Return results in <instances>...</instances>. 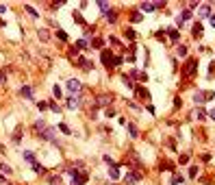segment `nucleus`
I'll return each mask as SVG.
<instances>
[{"label": "nucleus", "instance_id": "473e14b6", "mask_svg": "<svg viewBox=\"0 0 215 185\" xmlns=\"http://www.w3.org/2000/svg\"><path fill=\"white\" fill-rule=\"evenodd\" d=\"M178 54H180V57H185V54H187V48H185V46H178Z\"/></svg>", "mask_w": 215, "mask_h": 185}, {"label": "nucleus", "instance_id": "393cba45", "mask_svg": "<svg viewBox=\"0 0 215 185\" xmlns=\"http://www.w3.org/2000/svg\"><path fill=\"white\" fill-rule=\"evenodd\" d=\"M137 94H139L141 98H148V90H143V87H137Z\"/></svg>", "mask_w": 215, "mask_h": 185}, {"label": "nucleus", "instance_id": "58836bf2", "mask_svg": "<svg viewBox=\"0 0 215 185\" xmlns=\"http://www.w3.org/2000/svg\"><path fill=\"white\" fill-rule=\"evenodd\" d=\"M209 22H211V26L215 28V15H211V18H209Z\"/></svg>", "mask_w": 215, "mask_h": 185}, {"label": "nucleus", "instance_id": "aec40b11", "mask_svg": "<svg viewBox=\"0 0 215 185\" xmlns=\"http://www.w3.org/2000/svg\"><path fill=\"white\" fill-rule=\"evenodd\" d=\"M59 129H61V131H63L65 135H70V133H72V131H70V126H68L65 122H61V124H59Z\"/></svg>", "mask_w": 215, "mask_h": 185}, {"label": "nucleus", "instance_id": "c85d7f7f", "mask_svg": "<svg viewBox=\"0 0 215 185\" xmlns=\"http://www.w3.org/2000/svg\"><path fill=\"white\" fill-rule=\"evenodd\" d=\"M126 129H128V133H130V135H132V137H137V129H135V126H132V124H128V126H126Z\"/></svg>", "mask_w": 215, "mask_h": 185}, {"label": "nucleus", "instance_id": "423d86ee", "mask_svg": "<svg viewBox=\"0 0 215 185\" xmlns=\"http://www.w3.org/2000/svg\"><path fill=\"white\" fill-rule=\"evenodd\" d=\"M196 68H198V61H196V59H191V61H189V63L185 65V76H191Z\"/></svg>", "mask_w": 215, "mask_h": 185}, {"label": "nucleus", "instance_id": "9b49d317", "mask_svg": "<svg viewBox=\"0 0 215 185\" xmlns=\"http://www.w3.org/2000/svg\"><path fill=\"white\" fill-rule=\"evenodd\" d=\"M107 20H109V24H115V20H118V11H109V13H107Z\"/></svg>", "mask_w": 215, "mask_h": 185}, {"label": "nucleus", "instance_id": "f257e3e1", "mask_svg": "<svg viewBox=\"0 0 215 185\" xmlns=\"http://www.w3.org/2000/svg\"><path fill=\"white\" fill-rule=\"evenodd\" d=\"M39 135H42V139H48V141H52V144H57V137H54V126H43L42 131H39Z\"/></svg>", "mask_w": 215, "mask_h": 185}, {"label": "nucleus", "instance_id": "39448f33", "mask_svg": "<svg viewBox=\"0 0 215 185\" xmlns=\"http://www.w3.org/2000/svg\"><path fill=\"white\" fill-rule=\"evenodd\" d=\"M113 61H115V57H113L109 50H102V63H104L107 68H111V65H113Z\"/></svg>", "mask_w": 215, "mask_h": 185}, {"label": "nucleus", "instance_id": "20e7f679", "mask_svg": "<svg viewBox=\"0 0 215 185\" xmlns=\"http://www.w3.org/2000/svg\"><path fill=\"white\" fill-rule=\"evenodd\" d=\"M139 179H141V172H126V177H124V183L135 185Z\"/></svg>", "mask_w": 215, "mask_h": 185}, {"label": "nucleus", "instance_id": "bb28decb", "mask_svg": "<svg viewBox=\"0 0 215 185\" xmlns=\"http://www.w3.org/2000/svg\"><path fill=\"white\" fill-rule=\"evenodd\" d=\"M180 18H182V20H189V18H191V11H189V9H185V11L180 13Z\"/></svg>", "mask_w": 215, "mask_h": 185}, {"label": "nucleus", "instance_id": "cd10ccee", "mask_svg": "<svg viewBox=\"0 0 215 185\" xmlns=\"http://www.w3.org/2000/svg\"><path fill=\"white\" fill-rule=\"evenodd\" d=\"M98 102H100V105H107V102H111V98H109V96H100Z\"/></svg>", "mask_w": 215, "mask_h": 185}, {"label": "nucleus", "instance_id": "a211bd4d", "mask_svg": "<svg viewBox=\"0 0 215 185\" xmlns=\"http://www.w3.org/2000/svg\"><path fill=\"white\" fill-rule=\"evenodd\" d=\"M57 37H59L61 42H68V33H65V31H57Z\"/></svg>", "mask_w": 215, "mask_h": 185}, {"label": "nucleus", "instance_id": "72a5a7b5", "mask_svg": "<svg viewBox=\"0 0 215 185\" xmlns=\"http://www.w3.org/2000/svg\"><path fill=\"white\" fill-rule=\"evenodd\" d=\"M126 37H130V39H135V31H132V28H126Z\"/></svg>", "mask_w": 215, "mask_h": 185}, {"label": "nucleus", "instance_id": "b1692460", "mask_svg": "<svg viewBox=\"0 0 215 185\" xmlns=\"http://www.w3.org/2000/svg\"><path fill=\"white\" fill-rule=\"evenodd\" d=\"M193 35H196V37H200V35H202V26H200V24H196V26H193Z\"/></svg>", "mask_w": 215, "mask_h": 185}, {"label": "nucleus", "instance_id": "4be33fe9", "mask_svg": "<svg viewBox=\"0 0 215 185\" xmlns=\"http://www.w3.org/2000/svg\"><path fill=\"white\" fill-rule=\"evenodd\" d=\"M52 94H54L57 98H61V96H63V92H61V87H59V85H54V87H52Z\"/></svg>", "mask_w": 215, "mask_h": 185}, {"label": "nucleus", "instance_id": "1a4fd4ad", "mask_svg": "<svg viewBox=\"0 0 215 185\" xmlns=\"http://www.w3.org/2000/svg\"><path fill=\"white\" fill-rule=\"evenodd\" d=\"M20 94H22V96H24V98H33V90H31V87H28V85H24V87H22V90H20Z\"/></svg>", "mask_w": 215, "mask_h": 185}, {"label": "nucleus", "instance_id": "7c9ffc66", "mask_svg": "<svg viewBox=\"0 0 215 185\" xmlns=\"http://www.w3.org/2000/svg\"><path fill=\"white\" fill-rule=\"evenodd\" d=\"M20 135H22V129H18V131L13 133V141H20Z\"/></svg>", "mask_w": 215, "mask_h": 185}, {"label": "nucleus", "instance_id": "e433bc0d", "mask_svg": "<svg viewBox=\"0 0 215 185\" xmlns=\"http://www.w3.org/2000/svg\"><path fill=\"white\" fill-rule=\"evenodd\" d=\"M37 107H39V109H42V111H43V109L48 107V102H46V100H39V102H37Z\"/></svg>", "mask_w": 215, "mask_h": 185}, {"label": "nucleus", "instance_id": "2eb2a0df", "mask_svg": "<svg viewBox=\"0 0 215 185\" xmlns=\"http://www.w3.org/2000/svg\"><path fill=\"white\" fill-rule=\"evenodd\" d=\"M48 107H50V111H54V113H59L61 109H59V105L54 102V100H48Z\"/></svg>", "mask_w": 215, "mask_h": 185}, {"label": "nucleus", "instance_id": "0eeeda50", "mask_svg": "<svg viewBox=\"0 0 215 185\" xmlns=\"http://www.w3.org/2000/svg\"><path fill=\"white\" fill-rule=\"evenodd\" d=\"M68 107H70V109H78V107H81V98H78V96H70Z\"/></svg>", "mask_w": 215, "mask_h": 185}, {"label": "nucleus", "instance_id": "5701e85b", "mask_svg": "<svg viewBox=\"0 0 215 185\" xmlns=\"http://www.w3.org/2000/svg\"><path fill=\"white\" fill-rule=\"evenodd\" d=\"M74 20H76V24H85L83 15H81V13H76V11H74Z\"/></svg>", "mask_w": 215, "mask_h": 185}, {"label": "nucleus", "instance_id": "7ed1b4c3", "mask_svg": "<svg viewBox=\"0 0 215 185\" xmlns=\"http://www.w3.org/2000/svg\"><path fill=\"white\" fill-rule=\"evenodd\" d=\"M165 2H141L139 4V9L141 11H146V13H150V11H154V9H159V7H163Z\"/></svg>", "mask_w": 215, "mask_h": 185}, {"label": "nucleus", "instance_id": "f704fd0d", "mask_svg": "<svg viewBox=\"0 0 215 185\" xmlns=\"http://www.w3.org/2000/svg\"><path fill=\"white\" fill-rule=\"evenodd\" d=\"M124 83H126L128 87H135V83H132V79H128V76H124Z\"/></svg>", "mask_w": 215, "mask_h": 185}, {"label": "nucleus", "instance_id": "ddd939ff", "mask_svg": "<svg viewBox=\"0 0 215 185\" xmlns=\"http://www.w3.org/2000/svg\"><path fill=\"white\" fill-rule=\"evenodd\" d=\"M109 177H111L113 181H115V179H120V172H118V166H115V168H109Z\"/></svg>", "mask_w": 215, "mask_h": 185}, {"label": "nucleus", "instance_id": "dca6fc26", "mask_svg": "<svg viewBox=\"0 0 215 185\" xmlns=\"http://www.w3.org/2000/svg\"><path fill=\"white\" fill-rule=\"evenodd\" d=\"M91 46H93V48H102V46H104V39H100V37H96V39L91 42Z\"/></svg>", "mask_w": 215, "mask_h": 185}, {"label": "nucleus", "instance_id": "2f4dec72", "mask_svg": "<svg viewBox=\"0 0 215 185\" xmlns=\"http://www.w3.org/2000/svg\"><path fill=\"white\" fill-rule=\"evenodd\" d=\"M180 181H182V177H178V174H174V177H172V185L180 183Z\"/></svg>", "mask_w": 215, "mask_h": 185}, {"label": "nucleus", "instance_id": "c9c22d12", "mask_svg": "<svg viewBox=\"0 0 215 185\" xmlns=\"http://www.w3.org/2000/svg\"><path fill=\"white\" fill-rule=\"evenodd\" d=\"M39 37H42V42L48 39V31H39Z\"/></svg>", "mask_w": 215, "mask_h": 185}, {"label": "nucleus", "instance_id": "9d476101", "mask_svg": "<svg viewBox=\"0 0 215 185\" xmlns=\"http://www.w3.org/2000/svg\"><path fill=\"white\" fill-rule=\"evenodd\" d=\"M24 159H26V163H31V166L35 163V155H33L31 150H24Z\"/></svg>", "mask_w": 215, "mask_h": 185}, {"label": "nucleus", "instance_id": "4c0bfd02", "mask_svg": "<svg viewBox=\"0 0 215 185\" xmlns=\"http://www.w3.org/2000/svg\"><path fill=\"white\" fill-rule=\"evenodd\" d=\"M76 46H78V48H87V42H85V39H78Z\"/></svg>", "mask_w": 215, "mask_h": 185}, {"label": "nucleus", "instance_id": "6e6552de", "mask_svg": "<svg viewBox=\"0 0 215 185\" xmlns=\"http://www.w3.org/2000/svg\"><path fill=\"white\" fill-rule=\"evenodd\" d=\"M96 4H98V9H100V11H104V13H109V11H111V9H109V7H111V4H109V2H107V0H98V2H96Z\"/></svg>", "mask_w": 215, "mask_h": 185}, {"label": "nucleus", "instance_id": "a19ab883", "mask_svg": "<svg viewBox=\"0 0 215 185\" xmlns=\"http://www.w3.org/2000/svg\"><path fill=\"white\" fill-rule=\"evenodd\" d=\"M209 116H211V118L215 120V109H211V111H209Z\"/></svg>", "mask_w": 215, "mask_h": 185}, {"label": "nucleus", "instance_id": "79ce46f5", "mask_svg": "<svg viewBox=\"0 0 215 185\" xmlns=\"http://www.w3.org/2000/svg\"><path fill=\"white\" fill-rule=\"evenodd\" d=\"M4 11H7V7H4V4H0V13H4Z\"/></svg>", "mask_w": 215, "mask_h": 185}, {"label": "nucleus", "instance_id": "6ab92c4d", "mask_svg": "<svg viewBox=\"0 0 215 185\" xmlns=\"http://www.w3.org/2000/svg\"><path fill=\"white\" fill-rule=\"evenodd\" d=\"M193 100H196V102H204V100H207V94H196Z\"/></svg>", "mask_w": 215, "mask_h": 185}, {"label": "nucleus", "instance_id": "412c9836", "mask_svg": "<svg viewBox=\"0 0 215 185\" xmlns=\"http://www.w3.org/2000/svg\"><path fill=\"white\" fill-rule=\"evenodd\" d=\"M33 170H35V172H39V174H43V172H46V168H43V166H39V163H33Z\"/></svg>", "mask_w": 215, "mask_h": 185}, {"label": "nucleus", "instance_id": "f8f14e48", "mask_svg": "<svg viewBox=\"0 0 215 185\" xmlns=\"http://www.w3.org/2000/svg\"><path fill=\"white\" fill-rule=\"evenodd\" d=\"M78 65H81V68H85V70H89V68H91V63L87 61L85 57H78Z\"/></svg>", "mask_w": 215, "mask_h": 185}, {"label": "nucleus", "instance_id": "f03ea898", "mask_svg": "<svg viewBox=\"0 0 215 185\" xmlns=\"http://www.w3.org/2000/svg\"><path fill=\"white\" fill-rule=\"evenodd\" d=\"M81 87H83L81 81H76V79H70V81H68V92L72 94V96H76V94L81 92Z\"/></svg>", "mask_w": 215, "mask_h": 185}, {"label": "nucleus", "instance_id": "ea45409f", "mask_svg": "<svg viewBox=\"0 0 215 185\" xmlns=\"http://www.w3.org/2000/svg\"><path fill=\"white\" fill-rule=\"evenodd\" d=\"M0 183H7V179H4V174L0 172Z\"/></svg>", "mask_w": 215, "mask_h": 185}, {"label": "nucleus", "instance_id": "f3484780", "mask_svg": "<svg viewBox=\"0 0 215 185\" xmlns=\"http://www.w3.org/2000/svg\"><path fill=\"white\" fill-rule=\"evenodd\" d=\"M168 35H170V39H172V42H178V31L170 28V31H168Z\"/></svg>", "mask_w": 215, "mask_h": 185}, {"label": "nucleus", "instance_id": "4468645a", "mask_svg": "<svg viewBox=\"0 0 215 185\" xmlns=\"http://www.w3.org/2000/svg\"><path fill=\"white\" fill-rule=\"evenodd\" d=\"M211 13V4H202L200 7V15H209Z\"/></svg>", "mask_w": 215, "mask_h": 185}, {"label": "nucleus", "instance_id": "a878e982", "mask_svg": "<svg viewBox=\"0 0 215 185\" xmlns=\"http://www.w3.org/2000/svg\"><path fill=\"white\" fill-rule=\"evenodd\" d=\"M26 11H28V13H31V15H33V18H37V15H39V13H37V11H35V9H33V7H31V4H26Z\"/></svg>", "mask_w": 215, "mask_h": 185}, {"label": "nucleus", "instance_id": "c756f323", "mask_svg": "<svg viewBox=\"0 0 215 185\" xmlns=\"http://www.w3.org/2000/svg\"><path fill=\"white\" fill-rule=\"evenodd\" d=\"M0 172H7V174H9V172H11V168H9L7 163H0Z\"/></svg>", "mask_w": 215, "mask_h": 185}]
</instances>
